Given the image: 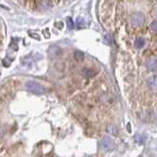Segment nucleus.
I'll return each mask as SVG.
<instances>
[{
	"label": "nucleus",
	"instance_id": "ddd939ff",
	"mask_svg": "<svg viewBox=\"0 0 157 157\" xmlns=\"http://www.w3.org/2000/svg\"><path fill=\"white\" fill-rule=\"evenodd\" d=\"M150 29L153 30L154 32H157V20L153 21L152 23L150 24Z\"/></svg>",
	"mask_w": 157,
	"mask_h": 157
},
{
	"label": "nucleus",
	"instance_id": "20e7f679",
	"mask_svg": "<svg viewBox=\"0 0 157 157\" xmlns=\"http://www.w3.org/2000/svg\"><path fill=\"white\" fill-rule=\"evenodd\" d=\"M52 6V0H39L38 2V9L40 10H48V9H50L51 7Z\"/></svg>",
	"mask_w": 157,
	"mask_h": 157
},
{
	"label": "nucleus",
	"instance_id": "f257e3e1",
	"mask_svg": "<svg viewBox=\"0 0 157 157\" xmlns=\"http://www.w3.org/2000/svg\"><path fill=\"white\" fill-rule=\"evenodd\" d=\"M25 86H26V89L29 92L36 94V95H43V94H44V92H46V90H44L43 85H41L40 83L36 82V81L26 82Z\"/></svg>",
	"mask_w": 157,
	"mask_h": 157
},
{
	"label": "nucleus",
	"instance_id": "39448f33",
	"mask_svg": "<svg viewBox=\"0 0 157 157\" xmlns=\"http://www.w3.org/2000/svg\"><path fill=\"white\" fill-rule=\"evenodd\" d=\"M61 55V50L57 46H52L48 50V56L51 58H56Z\"/></svg>",
	"mask_w": 157,
	"mask_h": 157
},
{
	"label": "nucleus",
	"instance_id": "9b49d317",
	"mask_svg": "<svg viewBox=\"0 0 157 157\" xmlns=\"http://www.w3.org/2000/svg\"><path fill=\"white\" fill-rule=\"evenodd\" d=\"M66 25H67V28H68L69 30H72L74 29V23L71 18H67L66 19Z\"/></svg>",
	"mask_w": 157,
	"mask_h": 157
},
{
	"label": "nucleus",
	"instance_id": "0eeeda50",
	"mask_svg": "<svg viewBox=\"0 0 157 157\" xmlns=\"http://www.w3.org/2000/svg\"><path fill=\"white\" fill-rule=\"evenodd\" d=\"M146 67L148 70H156L157 69V58L149 57L146 60Z\"/></svg>",
	"mask_w": 157,
	"mask_h": 157
},
{
	"label": "nucleus",
	"instance_id": "4468645a",
	"mask_svg": "<svg viewBox=\"0 0 157 157\" xmlns=\"http://www.w3.org/2000/svg\"><path fill=\"white\" fill-rule=\"evenodd\" d=\"M77 27L80 29V28H83L84 27V21L82 19H78L77 20Z\"/></svg>",
	"mask_w": 157,
	"mask_h": 157
},
{
	"label": "nucleus",
	"instance_id": "7ed1b4c3",
	"mask_svg": "<svg viewBox=\"0 0 157 157\" xmlns=\"http://www.w3.org/2000/svg\"><path fill=\"white\" fill-rule=\"evenodd\" d=\"M129 21H131V24L134 27L141 26L143 24V22H144V16L140 12L132 13L131 15V18H129Z\"/></svg>",
	"mask_w": 157,
	"mask_h": 157
},
{
	"label": "nucleus",
	"instance_id": "1a4fd4ad",
	"mask_svg": "<svg viewBox=\"0 0 157 157\" xmlns=\"http://www.w3.org/2000/svg\"><path fill=\"white\" fill-rule=\"evenodd\" d=\"M145 44V41L144 39H142L141 37H138L136 39V41H134V46H136V48H142L144 47Z\"/></svg>",
	"mask_w": 157,
	"mask_h": 157
},
{
	"label": "nucleus",
	"instance_id": "f8f14e48",
	"mask_svg": "<svg viewBox=\"0 0 157 157\" xmlns=\"http://www.w3.org/2000/svg\"><path fill=\"white\" fill-rule=\"evenodd\" d=\"M136 141L138 142V143H140V144H142V143H144V141H145V136H137L136 137Z\"/></svg>",
	"mask_w": 157,
	"mask_h": 157
},
{
	"label": "nucleus",
	"instance_id": "6e6552de",
	"mask_svg": "<svg viewBox=\"0 0 157 157\" xmlns=\"http://www.w3.org/2000/svg\"><path fill=\"white\" fill-rule=\"evenodd\" d=\"M81 73L83 75V77H85V78H90V77H93V76L95 75L96 72L92 68H88V67H85V68L82 69Z\"/></svg>",
	"mask_w": 157,
	"mask_h": 157
},
{
	"label": "nucleus",
	"instance_id": "9d476101",
	"mask_svg": "<svg viewBox=\"0 0 157 157\" xmlns=\"http://www.w3.org/2000/svg\"><path fill=\"white\" fill-rule=\"evenodd\" d=\"M74 59L77 61H82L84 59V53L80 51H76L74 52Z\"/></svg>",
	"mask_w": 157,
	"mask_h": 157
},
{
	"label": "nucleus",
	"instance_id": "423d86ee",
	"mask_svg": "<svg viewBox=\"0 0 157 157\" xmlns=\"http://www.w3.org/2000/svg\"><path fill=\"white\" fill-rule=\"evenodd\" d=\"M147 84L152 91L157 92V75H153L147 79Z\"/></svg>",
	"mask_w": 157,
	"mask_h": 157
},
{
	"label": "nucleus",
	"instance_id": "f03ea898",
	"mask_svg": "<svg viewBox=\"0 0 157 157\" xmlns=\"http://www.w3.org/2000/svg\"><path fill=\"white\" fill-rule=\"evenodd\" d=\"M99 146L103 151H112L115 148L116 145L114 140H112L110 137H104L100 140Z\"/></svg>",
	"mask_w": 157,
	"mask_h": 157
}]
</instances>
